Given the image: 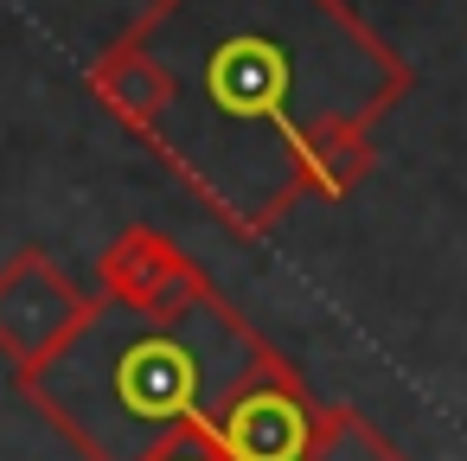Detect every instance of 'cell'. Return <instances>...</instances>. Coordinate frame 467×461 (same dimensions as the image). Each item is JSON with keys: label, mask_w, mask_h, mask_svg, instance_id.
Segmentation results:
<instances>
[{"label": "cell", "mask_w": 467, "mask_h": 461, "mask_svg": "<svg viewBox=\"0 0 467 461\" xmlns=\"http://www.w3.org/2000/svg\"><path fill=\"white\" fill-rule=\"evenodd\" d=\"M122 39L161 78L148 148L231 237L358 193L371 129L416 84L352 0H154Z\"/></svg>", "instance_id": "1"}, {"label": "cell", "mask_w": 467, "mask_h": 461, "mask_svg": "<svg viewBox=\"0 0 467 461\" xmlns=\"http://www.w3.org/2000/svg\"><path fill=\"white\" fill-rule=\"evenodd\" d=\"M275 346L212 288L173 320L135 314L109 295L84 327L33 372H14L20 397L90 461H148L186 429H205L218 403L263 372Z\"/></svg>", "instance_id": "2"}, {"label": "cell", "mask_w": 467, "mask_h": 461, "mask_svg": "<svg viewBox=\"0 0 467 461\" xmlns=\"http://www.w3.org/2000/svg\"><path fill=\"white\" fill-rule=\"evenodd\" d=\"M320 416H327V403L301 384V372L282 352H269L263 372L244 378L205 429L231 461H307Z\"/></svg>", "instance_id": "3"}, {"label": "cell", "mask_w": 467, "mask_h": 461, "mask_svg": "<svg viewBox=\"0 0 467 461\" xmlns=\"http://www.w3.org/2000/svg\"><path fill=\"white\" fill-rule=\"evenodd\" d=\"M97 295H84L58 257L46 250H14L0 263V359L14 372H33L46 365L90 314Z\"/></svg>", "instance_id": "4"}, {"label": "cell", "mask_w": 467, "mask_h": 461, "mask_svg": "<svg viewBox=\"0 0 467 461\" xmlns=\"http://www.w3.org/2000/svg\"><path fill=\"white\" fill-rule=\"evenodd\" d=\"M97 295L135 308V314H154V320H173L186 314L192 301L212 295V276L154 225H129L103 257H97Z\"/></svg>", "instance_id": "5"}, {"label": "cell", "mask_w": 467, "mask_h": 461, "mask_svg": "<svg viewBox=\"0 0 467 461\" xmlns=\"http://www.w3.org/2000/svg\"><path fill=\"white\" fill-rule=\"evenodd\" d=\"M307 461H410V455H403V448H397L365 410H352V403H327Z\"/></svg>", "instance_id": "6"}, {"label": "cell", "mask_w": 467, "mask_h": 461, "mask_svg": "<svg viewBox=\"0 0 467 461\" xmlns=\"http://www.w3.org/2000/svg\"><path fill=\"white\" fill-rule=\"evenodd\" d=\"M148 461H231V455L212 442V429H186V435H173L167 448H154Z\"/></svg>", "instance_id": "7"}]
</instances>
